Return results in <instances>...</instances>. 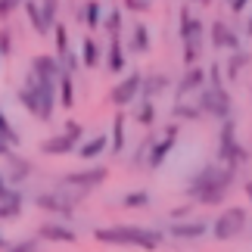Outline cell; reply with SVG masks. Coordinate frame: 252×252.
Masks as SVG:
<instances>
[{
  "label": "cell",
  "mask_w": 252,
  "mask_h": 252,
  "mask_svg": "<svg viewBox=\"0 0 252 252\" xmlns=\"http://www.w3.org/2000/svg\"><path fill=\"white\" fill-rule=\"evenodd\" d=\"M19 103H22L34 119L50 122L53 119V109H56V81L34 78V75L28 72L25 84L19 87Z\"/></svg>",
  "instance_id": "1"
},
{
  "label": "cell",
  "mask_w": 252,
  "mask_h": 252,
  "mask_svg": "<svg viewBox=\"0 0 252 252\" xmlns=\"http://www.w3.org/2000/svg\"><path fill=\"white\" fill-rule=\"evenodd\" d=\"M234 184V168H218V165H209L202 168L190 184V196H196L202 202H221L224 193L230 190Z\"/></svg>",
  "instance_id": "2"
},
{
  "label": "cell",
  "mask_w": 252,
  "mask_h": 252,
  "mask_svg": "<svg viewBox=\"0 0 252 252\" xmlns=\"http://www.w3.org/2000/svg\"><path fill=\"white\" fill-rule=\"evenodd\" d=\"M94 237L100 243H112V246H143V249H153L159 243V237L147 227H100L94 230Z\"/></svg>",
  "instance_id": "3"
},
{
  "label": "cell",
  "mask_w": 252,
  "mask_h": 252,
  "mask_svg": "<svg viewBox=\"0 0 252 252\" xmlns=\"http://www.w3.org/2000/svg\"><path fill=\"white\" fill-rule=\"evenodd\" d=\"M199 112L202 115H215V119H230V94L224 91V84H212L209 91H202L199 96Z\"/></svg>",
  "instance_id": "4"
},
{
  "label": "cell",
  "mask_w": 252,
  "mask_h": 252,
  "mask_svg": "<svg viewBox=\"0 0 252 252\" xmlns=\"http://www.w3.org/2000/svg\"><path fill=\"white\" fill-rule=\"evenodd\" d=\"M109 178V168H103V165H94V168H84V171H69L63 178L65 187H75V190H94V187H100V184Z\"/></svg>",
  "instance_id": "5"
},
{
  "label": "cell",
  "mask_w": 252,
  "mask_h": 252,
  "mask_svg": "<svg viewBox=\"0 0 252 252\" xmlns=\"http://www.w3.org/2000/svg\"><path fill=\"white\" fill-rule=\"evenodd\" d=\"M246 224V212L243 209H227V212H221L218 221H215V237L218 240H230V237H237L240 230H243Z\"/></svg>",
  "instance_id": "6"
},
{
  "label": "cell",
  "mask_w": 252,
  "mask_h": 252,
  "mask_svg": "<svg viewBox=\"0 0 252 252\" xmlns=\"http://www.w3.org/2000/svg\"><path fill=\"white\" fill-rule=\"evenodd\" d=\"M218 156H221V159H227L230 165H237V162H246V150L234 140V125H230V122H224V128H221Z\"/></svg>",
  "instance_id": "7"
},
{
  "label": "cell",
  "mask_w": 252,
  "mask_h": 252,
  "mask_svg": "<svg viewBox=\"0 0 252 252\" xmlns=\"http://www.w3.org/2000/svg\"><path fill=\"white\" fill-rule=\"evenodd\" d=\"M140 87H143V78L134 72V75H128L125 81H119V84L112 87V91H109V100H112L115 106H131L134 100H137Z\"/></svg>",
  "instance_id": "8"
},
{
  "label": "cell",
  "mask_w": 252,
  "mask_h": 252,
  "mask_svg": "<svg viewBox=\"0 0 252 252\" xmlns=\"http://www.w3.org/2000/svg\"><path fill=\"white\" fill-rule=\"evenodd\" d=\"M63 63H60V56H34V63H32V75L34 78H44V81H60V75H63Z\"/></svg>",
  "instance_id": "9"
},
{
  "label": "cell",
  "mask_w": 252,
  "mask_h": 252,
  "mask_svg": "<svg viewBox=\"0 0 252 252\" xmlns=\"http://www.w3.org/2000/svg\"><path fill=\"white\" fill-rule=\"evenodd\" d=\"M41 150L47 153V156H65V153H72V150H78V140L69 137V134H56V137H47L41 143Z\"/></svg>",
  "instance_id": "10"
},
{
  "label": "cell",
  "mask_w": 252,
  "mask_h": 252,
  "mask_svg": "<svg viewBox=\"0 0 252 252\" xmlns=\"http://www.w3.org/2000/svg\"><path fill=\"white\" fill-rule=\"evenodd\" d=\"M41 240H53V243H75L78 234H75L72 227L60 224V221H47V224H41Z\"/></svg>",
  "instance_id": "11"
},
{
  "label": "cell",
  "mask_w": 252,
  "mask_h": 252,
  "mask_svg": "<svg viewBox=\"0 0 252 252\" xmlns=\"http://www.w3.org/2000/svg\"><path fill=\"white\" fill-rule=\"evenodd\" d=\"M37 206L47 209V212H56V215H72V199L60 196V193H41Z\"/></svg>",
  "instance_id": "12"
},
{
  "label": "cell",
  "mask_w": 252,
  "mask_h": 252,
  "mask_svg": "<svg viewBox=\"0 0 252 252\" xmlns=\"http://www.w3.org/2000/svg\"><path fill=\"white\" fill-rule=\"evenodd\" d=\"M106 147H109V137H106V134H96V137H91V140L78 143V156L91 162V159H96V156H103Z\"/></svg>",
  "instance_id": "13"
},
{
  "label": "cell",
  "mask_w": 252,
  "mask_h": 252,
  "mask_svg": "<svg viewBox=\"0 0 252 252\" xmlns=\"http://www.w3.org/2000/svg\"><path fill=\"white\" fill-rule=\"evenodd\" d=\"M181 37L187 44H199V37H202V22L196 16H190V13H181Z\"/></svg>",
  "instance_id": "14"
},
{
  "label": "cell",
  "mask_w": 252,
  "mask_h": 252,
  "mask_svg": "<svg viewBox=\"0 0 252 252\" xmlns=\"http://www.w3.org/2000/svg\"><path fill=\"white\" fill-rule=\"evenodd\" d=\"M56 91H60V106L72 109V106H75V81H72V72H63V75H60Z\"/></svg>",
  "instance_id": "15"
},
{
  "label": "cell",
  "mask_w": 252,
  "mask_h": 252,
  "mask_svg": "<svg viewBox=\"0 0 252 252\" xmlns=\"http://www.w3.org/2000/svg\"><path fill=\"white\" fill-rule=\"evenodd\" d=\"M212 41H215V47H237L240 37H237V32H230L224 22H215L212 25Z\"/></svg>",
  "instance_id": "16"
},
{
  "label": "cell",
  "mask_w": 252,
  "mask_h": 252,
  "mask_svg": "<svg viewBox=\"0 0 252 252\" xmlns=\"http://www.w3.org/2000/svg\"><path fill=\"white\" fill-rule=\"evenodd\" d=\"M25 16H28V22L34 25V32L37 34H50V28H47V22H44V16H41V3H34V0H25Z\"/></svg>",
  "instance_id": "17"
},
{
  "label": "cell",
  "mask_w": 252,
  "mask_h": 252,
  "mask_svg": "<svg viewBox=\"0 0 252 252\" xmlns=\"http://www.w3.org/2000/svg\"><path fill=\"white\" fill-rule=\"evenodd\" d=\"M171 143H174V128H168V137L153 147V153H150V168H159L162 162H165V156L171 153Z\"/></svg>",
  "instance_id": "18"
},
{
  "label": "cell",
  "mask_w": 252,
  "mask_h": 252,
  "mask_svg": "<svg viewBox=\"0 0 252 252\" xmlns=\"http://www.w3.org/2000/svg\"><path fill=\"white\" fill-rule=\"evenodd\" d=\"M103 60V53H100V47H96L94 37H84V44H81V63L87 65V69H94V65H100Z\"/></svg>",
  "instance_id": "19"
},
{
  "label": "cell",
  "mask_w": 252,
  "mask_h": 252,
  "mask_svg": "<svg viewBox=\"0 0 252 252\" xmlns=\"http://www.w3.org/2000/svg\"><path fill=\"white\" fill-rule=\"evenodd\" d=\"M106 69H109L112 75L125 69V50H122L119 37H112V47H109V53H106Z\"/></svg>",
  "instance_id": "20"
},
{
  "label": "cell",
  "mask_w": 252,
  "mask_h": 252,
  "mask_svg": "<svg viewBox=\"0 0 252 252\" xmlns=\"http://www.w3.org/2000/svg\"><path fill=\"white\" fill-rule=\"evenodd\" d=\"M78 16L84 19L87 28H96V25H100V16H103V3H100V0H87Z\"/></svg>",
  "instance_id": "21"
},
{
  "label": "cell",
  "mask_w": 252,
  "mask_h": 252,
  "mask_svg": "<svg viewBox=\"0 0 252 252\" xmlns=\"http://www.w3.org/2000/svg\"><path fill=\"white\" fill-rule=\"evenodd\" d=\"M131 50L134 53H147L150 50V32H147V25H134L131 28Z\"/></svg>",
  "instance_id": "22"
},
{
  "label": "cell",
  "mask_w": 252,
  "mask_h": 252,
  "mask_svg": "<svg viewBox=\"0 0 252 252\" xmlns=\"http://www.w3.org/2000/svg\"><path fill=\"white\" fill-rule=\"evenodd\" d=\"M202 78H206V75H202V69H196V65H193V69H187V72H184V78H181V84H178V94H187V91H196V87H202Z\"/></svg>",
  "instance_id": "23"
},
{
  "label": "cell",
  "mask_w": 252,
  "mask_h": 252,
  "mask_svg": "<svg viewBox=\"0 0 252 252\" xmlns=\"http://www.w3.org/2000/svg\"><path fill=\"white\" fill-rule=\"evenodd\" d=\"M0 137H3V140L9 143V147H19V134H16L13 122H9L3 112H0Z\"/></svg>",
  "instance_id": "24"
},
{
  "label": "cell",
  "mask_w": 252,
  "mask_h": 252,
  "mask_svg": "<svg viewBox=\"0 0 252 252\" xmlns=\"http://www.w3.org/2000/svg\"><path fill=\"white\" fill-rule=\"evenodd\" d=\"M56 13H60V0H41V16H44L47 28L56 25Z\"/></svg>",
  "instance_id": "25"
},
{
  "label": "cell",
  "mask_w": 252,
  "mask_h": 252,
  "mask_svg": "<svg viewBox=\"0 0 252 252\" xmlns=\"http://www.w3.org/2000/svg\"><path fill=\"white\" fill-rule=\"evenodd\" d=\"M134 119H137L140 125H153V119H156V106H153L150 100H143L137 109H134Z\"/></svg>",
  "instance_id": "26"
},
{
  "label": "cell",
  "mask_w": 252,
  "mask_h": 252,
  "mask_svg": "<svg viewBox=\"0 0 252 252\" xmlns=\"http://www.w3.org/2000/svg\"><path fill=\"white\" fill-rule=\"evenodd\" d=\"M125 147V119L122 115H115V125H112V150L119 153Z\"/></svg>",
  "instance_id": "27"
},
{
  "label": "cell",
  "mask_w": 252,
  "mask_h": 252,
  "mask_svg": "<svg viewBox=\"0 0 252 252\" xmlns=\"http://www.w3.org/2000/svg\"><path fill=\"white\" fill-rule=\"evenodd\" d=\"M128 209H140V206H147L150 202V193H143V190H134V193H128V196L122 199Z\"/></svg>",
  "instance_id": "28"
},
{
  "label": "cell",
  "mask_w": 252,
  "mask_h": 252,
  "mask_svg": "<svg viewBox=\"0 0 252 252\" xmlns=\"http://www.w3.org/2000/svg\"><path fill=\"white\" fill-rule=\"evenodd\" d=\"M119 28H122V13L119 9H109V13H106V32L112 37H119Z\"/></svg>",
  "instance_id": "29"
},
{
  "label": "cell",
  "mask_w": 252,
  "mask_h": 252,
  "mask_svg": "<svg viewBox=\"0 0 252 252\" xmlns=\"http://www.w3.org/2000/svg\"><path fill=\"white\" fill-rule=\"evenodd\" d=\"M13 53V32L9 28H0V56Z\"/></svg>",
  "instance_id": "30"
},
{
  "label": "cell",
  "mask_w": 252,
  "mask_h": 252,
  "mask_svg": "<svg viewBox=\"0 0 252 252\" xmlns=\"http://www.w3.org/2000/svg\"><path fill=\"white\" fill-rule=\"evenodd\" d=\"M3 252H41V246H37V240H22L16 246H6Z\"/></svg>",
  "instance_id": "31"
},
{
  "label": "cell",
  "mask_w": 252,
  "mask_h": 252,
  "mask_svg": "<svg viewBox=\"0 0 252 252\" xmlns=\"http://www.w3.org/2000/svg\"><path fill=\"white\" fill-rule=\"evenodd\" d=\"M162 87H165V78H162V75H156V78H147V81H143L140 91H143V94H156V91H162Z\"/></svg>",
  "instance_id": "32"
},
{
  "label": "cell",
  "mask_w": 252,
  "mask_h": 252,
  "mask_svg": "<svg viewBox=\"0 0 252 252\" xmlns=\"http://www.w3.org/2000/svg\"><path fill=\"white\" fill-rule=\"evenodd\" d=\"M56 50H60V56L69 53V34H65L63 25H56Z\"/></svg>",
  "instance_id": "33"
},
{
  "label": "cell",
  "mask_w": 252,
  "mask_h": 252,
  "mask_svg": "<svg viewBox=\"0 0 252 252\" xmlns=\"http://www.w3.org/2000/svg\"><path fill=\"white\" fill-rule=\"evenodd\" d=\"M202 230H206V224H187V227H174V234L178 237H199Z\"/></svg>",
  "instance_id": "34"
},
{
  "label": "cell",
  "mask_w": 252,
  "mask_h": 252,
  "mask_svg": "<svg viewBox=\"0 0 252 252\" xmlns=\"http://www.w3.org/2000/svg\"><path fill=\"white\" fill-rule=\"evenodd\" d=\"M22 3H25V0H0V19H3V16H9L16 6H22Z\"/></svg>",
  "instance_id": "35"
},
{
  "label": "cell",
  "mask_w": 252,
  "mask_h": 252,
  "mask_svg": "<svg viewBox=\"0 0 252 252\" xmlns=\"http://www.w3.org/2000/svg\"><path fill=\"white\" fill-rule=\"evenodd\" d=\"M13 193H16V190H13V187H9V181H6V174H0V202H3L6 196H13Z\"/></svg>",
  "instance_id": "36"
},
{
  "label": "cell",
  "mask_w": 252,
  "mask_h": 252,
  "mask_svg": "<svg viewBox=\"0 0 252 252\" xmlns=\"http://www.w3.org/2000/svg\"><path fill=\"white\" fill-rule=\"evenodd\" d=\"M240 65H246V53H237L234 60H230V78H234V75L240 72Z\"/></svg>",
  "instance_id": "37"
},
{
  "label": "cell",
  "mask_w": 252,
  "mask_h": 252,
  "mask_svg": "<svg viewBox=\"0 0 252 252\" xmlns=\"http://www.w3.org/2000/svg\"><path fill=\"white\" fill-rule=\"evenodd\" d=\"M125 6L134 9V13H140V9H147V0H125Z\"/></svg>",
  "instance_id": "38"
},
{
  "label": "cell",
  "mask_w": 252,
  "mask_h": 252,
  "mask_svg": "<svg viewBox=\"0 0 252 252\" xmlns=\"http://www.w3.org/2000/svg\"><path fill=\"white\" fill-rule=\"evenodd\" d=\"M0 156H3V159H9V156H13V147H9V143H6L3 137H0Z\"/></svg>",
  "instance_id": "39"
},
{
  "label": "cell",
  "mask_w": 252,
  "mask_h": 252,
  "mask_svg": "<svg viewBox=\"0 0 252 252\" xmlns=\"http://www.w3.org/2000/svg\"><path fill=\"white\" fill-rule=\"evenodd\" d=\"M246 3H249V0H234V9L240 13V9H246Z\"/></svg>",
  "instance_id": "40"
},
{
  "label": "cell",
  "mask_w": 252,
  "mask_h": 252,
  "mask_svg": "<svg viewBox=\"0 0 252 252\" xmlns=\"http://www.w3.org/2000/svg\"><path fill=\"white\" fill-rule=\"evenodd\" d=\"M246 196H249V199H252V181H249V184H246Z\"/></svg>",
  "instance_id": "41"
},
{
  "label": "cell",
  "mask_w": 252,
  "mask_h": 252,
  "mask_svg": "<svg viewBox=\"0 0 252 252\" xmlns=\"http://www.w3.org/2000/svg\"><path fill=\"white\" fill-rule=\"evenodd\" d=\"M249 34H252V19H249Z\"/></svg>",
  "instance_id": "42"
},
{
  "label": "cell",
  "mask_w": 252,
  "mask_h": 252,
  "mask_svg": "<svg viewBox=\"0 0 252 252\" xmlns=\"http://www.w3.org/2000/svg\"><path fill=\"white\" fill-rule=\"evenodd\" d=\"M0 246H6V243H3V240H0Z\"/></svg>",
  "instance_id": "43"
}]
</instances>
